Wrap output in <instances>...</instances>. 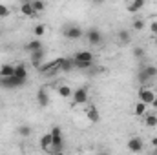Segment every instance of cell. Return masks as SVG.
<instances>
[{
    "label": "cell",
    "instance_id": "cell-19",
    "mask_svg": "<svg viewBox=\"0 0 157 155\" xmlns=\"http://www.w3.org/2000/svg\"><path fill=\"white\" fill-rule=\"evenodd\" d=\"M40 49H44V47H42V42L39 39H35V40H31V42L26 44V51H29V53H37Z\"/></svg>",
    "mask_w": 157,
    "mask_h": 155
},
{
    "label": "cell",
    "instance_id": "cell-15",
    "mask_svg": "<svg viewBox=\"0 0 157 155\" xmlns=\"http://www.w3.org/2000/svg\"><path fill=\"white\" fill-rule=\"evenodd\" d=\"M15 77L22 78V80H26V78H28V66H26L24 62H20V64H17V66H15Z\"/></svg>",
    "mask_w": 157,
    "mask_h": 155
},
{
    "label": "cell",
    "instance_id": "cell-29",
    "mask_svg": "<svg viewBox=\"0 0 157 155\" xmlns=\"http://www.w3.org/2000/svg\"><path fill=\"white\" fill-rule=\"evenodd\" d=\"M11 15V9L7 7V6H4V4H0V18H7Z\"/></svg>",
    "mask_w": 157,
    "mask_h": 155
},
{
    "label": "cell",
    "instance_id": "cell-2",
    "mask_svg": "<svg viewBox=\"0 0 157 155\" xmlns=\"http://www.w3.org/2000/svg\"><path fill=\"white\" fill-rule=\"evenodd\" d=\"M155 97H157L155 91L150 89V88H141L137 91V100L143 102V104H146V106H152V102L155 100Z\"/></svg>",
    "mask_w": 157,
    "mask_h": 155
},
{
    "label": "cell",
    "instance_id": "cell-13",
    "mask_svg": "<svg viewBox=\"0 0 157 155\" xmlns=\"http://www.w3.org/2000/svg\"><path fill=\"white\" fill-rule=\"evenodd\" d=\"M9 77H15V66L2 64L0 66V78H9Z\"/></svg>",
    "mask_w": 157,
    "mask_h": 155
},
{
    "label": "cell",
    "instance_id": "cell-23",
    "mask_svg": "<svg viewBox=\"0 0 157 155\" xmlns=\"http://www.w3.org/2000/svg\"><path fill=\"white\" fill-rule=\"evenodd\" d=\"M17 131H18L20 137H29V135H31V126H29V124H20Z\"/></svg>",
    "mask_w": 157,
    "mask_h": 155
},
{
    "label": "cell",
    "instance_id": "cell-34",
    "mask_svg": "<svg viewBox=\"0 0 157 155\" xmlns=\"http://www.w3.org/2000/svg\"><path fill=\"white\" fill-rule=\"evenodd\" d=\"M152 108H155V110H157V97H155V100L152 102Z\"/></svg>",
    "mask_w": 157,
    "mask_h": 155
},
{
    "label": "cell",
    "instance_id": "cell-33",
    "mask_svg": "<svg viewBox=\"0 0 157 155\" xmlns=\"http://www.w3.org/2000/svg\"><path fill=\"white\" fill-rule=\"evenodd\" d=\"M152 146H155V148H157V137H154V139H152Z\"/></svg>",
    "mask_w": 157,
    "mask_h": 155
},
{
    "label": "cell",
    "instance_id": "cell-30",
    "mask_svg": "<svg viewBox=\"0 0 157 155\" xmlns=\"http://www.w3.org/2000/svg\"><path fill=\"white\" fill-rule=\"evenodd\" d=\"M93 64H88V62H75V70H90Z\"/></svg>",
    "mask_w": 157,
    "mask_h": 155
},
{
    "label": "cell",
    "instance_id": "cell-24",
    "mask_svg": "<svg viewBox=\"0 0 157 155\" xmlns=\"http://www.w3.org/2000/svg\"><path fill=\"white\" fill-rule=\"evenodd\" d=\"M31 6H33V11H35V15L39 17V13H42L44 9H46V4L44 2H40V0H33L31 2Z\"/></svg>",
    "mask_w": 157,
    "mask_h": 155
},
{
    "label": "cell",
    "instance_id": "cell-8",
    "mask_svg": "<svg viewBox=\"0 0 157 155\" xmlns=\"http://www.w3.org/2000/svg\"><path fill=\"white\" fill-rule=\"evenodd\" d=\"M62 33H64V37L70 40H78L84 33H82V29L78 28V26H68V28H64L62 29Z\"/></svg>",
    "mask_w": 157,
    "mask_h": 155
},
{
    "label": "cell",
    "instance_id": "cell-27",
    "mask_svg": "<svg viewBox=\"0 0 157 155\" xmlns=\"http://www.w3.org/2000/svg\"><path fill=\"white\" fill-rule=\"evenodd\" d=\"M46 33V26L44 24H35V28H33V35L39 39V37H42Z\"/></svg>",
    "mask_w": 157,
    "mask_h": 155
},
{
    "label": "cell",
    "instance_id": "cell-3",
    "mask_svg": "<svg viewBox=\"0 0 157 155\" xmlns=\"http://www.w3.org/2000/svg\"><path fill=\"white\" fill-rule=\"evenodd\" d=\"M26 84V80L17 77H9V78H0V86L4 89H17V88H22Z\"/></svg>",
    "mask_w": 157,
    "mask_h": 155
},
{
    "label": "cell",
    "instance_id": "cell-10",
    "mask_svg": "<svg viewBox=\"0 0 157 155\" xmlns=\"http://www.w3.org/2000/svg\"><path fill=\"white\" fill-rule=\"evenodd\" d=\"M40 150L42 152H48V153H51V146H53V137H51V133L48 131V133H44L42 137H40Z\"/></svg>",
    "mask_w": 157,
    "mask_h": 155
},
{
    "label": "cell",
    "instance_id": "cell-28",
    "mask_svg": "<svg viewBox=\"0 0 157 155\" xmlns=\"http://www.w3.org/2000/svg\"><path fill=\"white\" fill-rule=\"evenodd\" d=\"M133 29H137V31H143L144 29V20L143 18H133Z\"/></svg>",
    "mask_w": 157,
    "mask_h": 155
},
{
    "label": "cell",
    "instance_id": "cell-5",
    "mask_svg": "<svg viewBox=\"0 0 157 155\" xmlns=\"http://www.w3.org/2000/svg\"><path fill=\"white\" fill-rule=\"evenodd\" d=\"M88 88H77V89H73V95H71V99H73V104H86L88 102Z\"/></svg>",
    "mask_w": 157,
    "mask_h": 155
},
{
    "label": "cell",
    "instance_id": "cell-31",
    "mask_svg": "<svg viewBox=\"0 0 157 155\" xmlns=\"http://www.w3.org/2000/svg\"><path fill=\"white\" fill-rule=\"evenodd\" d=\"M137 78H139V82H141V84H144V82H148V80H150V78L144 75V71H143V70L137 73Z\"/></svg>",
    "mask_w": 157,
    "mask_h": 155
},
{
    "label": "cell",
    "instance_id": "cell-25",
    "mask_svg": "<svg viewBox=\"0 0 157 155\" xmlns=\"http://www.w3.org/2000/svg\"><path fill=\"white\" fill-rule=\"evenodd\" d=\"M144 55H146L144 47H141V46H135V47H133V57H135L137 60H143V59H144Z\"/></svg>",
    "mask_w": 157,
    "mask_h": 155
},
{
    "label": "cell",
    "instance_id": "cell-36",
    "mask_svg": "<svg viewBox=\"0 0 157 155\" xmlns=\"http://www.w3.org/2000/svg\"><path fill=\"white\" fill-rule=\"evenodd\" d=\"M95 155H110L108 152H99V153H95Z\"/></svg>",
    "mask_w": 157,
    "mask_h": 155
},
{
    "label": "cell",
    "instance_id": "cell-32",
    "mask_svg": "<svg viewBox=\"0 0 157 155\" xmlns=\"http://www.w3.org/2000/svg\"><path fill=\"white\" fill-rule=\"evenodd\" d=\"M150 31H152V35H157V20H154L150 24Z\"/></svg>",
    "mask_w": 157,
    "mask_h": 155
},
{
    "label": "cell",
    "instance_id": "cell-11",
    "mask_svg": "<svg viewBox=\"0 0 157 155\" xmlns=\"http://www.w3.org/2000/svg\"><path fill=\"white\" fill-rule=\"evenodd\" d=\"M37 102H39L40 108H46V106H49V95H48L46 88H40L39 91H37Z\"/></svg>",
    "mask_w": 157,
    "mask_h": 155
},
{
    "label": "cell",
    "instance_id": "cell-16",
    "mask_svg": "<svg viewBox=\"0 0 157 155\" xmlns=\"http://www.w3.org/2000/svg\"><path fill=\"white\" fill-rule=\"evenodd\" d=\"M86 117H88L90 122H99V120H101V113H99L97 106H90L88 112H86Z\"/></svg>",
    "mask_w": 157,
    "mask_h": 155
},
{
    "label": "cell",
    "instance_id": "cell-18",
    "mask_svg": "<svg viewBox=\"0 0 157 155\" xmlns=\"http://www.w3.org/2000/svg\"><path fill=\"white\" fill-rule=\"evenodd\" d=\"M57 93H59V97H62V99H70V97L73 95V89H71L68 84H60V86L57 88Z\"/></svg>",
    "mask_w": 157,
    "mask_h": 155
},
{
    "label": "cell",
    "instance_id": "cell-40",
    "mask_svg": "<svg viewBox=\"0 0 157 155\" xmlns=\"http://www.w3.org/2000/svg\"><path fill=\"white\" fill-rule=\"evenodd\" d=\"M155 59H157V57H155Z\"/></svg>",
    "mask_w": 157,
    "mask_h": 155
},
{
    "label": "cell",
    "instance_id": "cell-9",
    "mask_svg": "<svg viewBox=\"0 0 157 155\" xmlns=\"http://www.w3.org/2000/svg\"><path fill=\"white\" fill-rule=\"evenodd\" d=\"M93 53L90 51V49H80L75 53V57H73V60L75 62H88V64H93Z\"/></svg>",
    "mask_w": 157,
    "mask_h": 155
},
{
    "label": "cell",
    "instance_id": "cell-39",
    "mask_svg": "<svg viewBox=\"0 0 157 155\" xmlns=\"http://www.w3.org/2000/svg\"><path fill=\"white\" fill-rule=\"evenodd\" d=\"M155 152H157V148H155Z\"/></svg>",
    "mask_w": 157,
    "mask_h": 155
},
{
    "label": "cell",
    "instance_id": "cell-38",
    "mask_svg": "<svg viewBox=\"0 0 157 155\" xmlns=\"http://www.w3.org/2000/svg\"><path fill=\"white\" fill-rule=\"evenodd\" d=\"M0 35H2V29H0Z\"/></svg>",
    "mask_w": 157,
    "mask_h": 155
},
{
    "label": "cell",
    "instance_id": "cell-35",
    "mask_svg": "<svg viewBox=\"0 0 157 155\" xmlns=\"http://www.w3.org/2000/svg\"><path fill=\"white\" fill-rule=\"evenodd\" d=\"M51 155H66L64 152H55V153H51Z\"/></svg>",
    "mask_w": 157,
    "mask_h": 155
},
{
    "label": "cell",
    "instance_id": "cell-7",
    "mask_svg": "<svg viewBox=\"0 0 157 155\" xmlns=\"http://www.w3.org/2000/svg\"><path fill=\"white\" fill-rule=\"evenodd\" d=\"M86 39H88V42H90L91 46H101V44H102V33H101L97 28H91V29H88Z\"/></svg>",
    "mask_w": 157,
    "mask_h": 155
},
{
    "label": "cell",
    "instance_id": "cell-17",
    "mask_svg": "<svg viewBox=\"0 0 157 155\" xmlns=\"http://www.w3.org/2000/svg\"><path fill=\"white\" fill-rule=\"evenodd\" d=\"M20 15H24V17H37L35 11H33L31 2H22L20 4Z\"/></svg>",
    "mask_w": 157,
    "mask_h": 155
},
{
    "label": "cell",
    "instance_id": "cell-20",
    "mask_svg": "<svg viewBox=\"0 0 157 155\" xmlns=\"http://www.w3.org/2000/svg\"><path fill=\"white\" fill-rule=\"evenodd\" d=\"M119 42H121L122 46H128V44L132 42V33H130L128 29H121V31H119Z\"/></svg>",
    "mask_w": 157,
    "mask_h": 155
},
{
    "label": "cell",
    "instance_id": "cell-14",
    "mask_svg": "<svg viewBox=\"0 0 157 155\" xmlns=\"http://www.w3.org/2000/svg\"><path fill=\"white\" fill-rule=\"evenodd\" d=\"M143 7H144V0H132V2L126 4V9L130 13H139Z\"/></svg>",
    "mask_w": 157,
    "mask_h": 155
},
{
    "label": "cell",
    "instance_id": "cell-12",
    "mask_svg": "<svg viewBox=\"0 0 157 155\" xmlns=\"http://www.w3.org/2000/svg\"><path fill=\"white\" fill-rule=\"evenodd\" d=\"M44 57H46V51H44V49H40V51H37V53H31V64H33L37 70L42 66Z\"/></svg>",
    "mask_w": 157,
    "mask_h": 155
},
{
    "label": "cell",
    "instance_id": "cell-4",
    "mask_svg": "<svg viewBox=\"0 0 157 155\" xmlns=\"http://www.w3.org/2000/svg\"><path fill=\"white\" fill-rule=\"evenodd\" d=\"M126 148H128V152H132V153H141V152L144 150V142H143L141 137H132V139L126 142Z\"/></svg>",
    "mask_w": 157,
    "mask_h": 155
},
{
    "label": "cell",
    "instance_id": "cell-37",
    "mask_svg": "<svg viewBox=\"0 0 157 155\" xmlns=\"http://www.w3.org/2000/svg\"><path fill=\"white\" fill-rule=\"evenodd\" d=\"M152 155H157V152H154V153H152Z\"/></svg>",
    "mask_w": 157,
    "mask_h": 155
},
{
    "label": "cell",
    "instance_id": "cell-26",
    "mask_svg": "<svg viewBox=\"0 0 157 155\" xmlns=\"http://www.w3.org/2000/svg\"><path fill=\"white\" fill-rule=\"evenodd\" d=\"M143 71H144V75H146L148 78L157 77V68L155 66H146V68H143Z\"/></svg>",
    "mask_w": 157,
    "mask_h": 155
},
{
    "label": "cell",
    "instance_id": "cell-6",
    "mask_svg": "<svg viewBox=\"0 0 157 155\" xmlns=\"http://www.w3.org/2000/svg\"><path fill=\"white\" fill-rule=\"evenodd\" d=\"M71 70H75V60H73V57H60V59H59V71L68 73V71H71Z\"/></svg>",
    "mask_w": 157,
    "mask_h": 155
},
{
    "label": "cell",
    "instance_id": "cell-1",
    "mask_svg": "<svg viewBox=\"0 0 157 155\" xmlns=\"http://www.w3.org/2000/svg\"><path fill=\"white\" fill-rule=\"evenodd\" d=\"M51 137H53V146H51V153L55 152H64V139H62V130L60 126H53L49 130Z\"/></svg>",
    "mask_w": 157,
    "mask_h": 155
},
{
    "label": "cell",
    "instance_id": "cell-22",
    "mask_svg": "<svg viewBox=\"0 0 157 155\" xmlns=\"http://www.w3.org/2000/svg\"><path fill=\"white\" fill-rule=\"evenodd\" d=\"M144 124H146L148 128H155L157 126V115L155 113H146V115H144Z\"/></svg>",
    "mask_w": 157,
    "mask_h": 155
},
{
    "label": "cell",
    "instance_id": "cell-21",
    "mask_svg": "<svg viewBox=\"0 0 157 155\" xmlns=\"http://www.w3.org/2000/svg\"><path fill=\"white\" fill-rule=\"evenodd\" d=\"M146 110H148V106H146V104L137 102V104H135V108H133V113H135V117H144V115H146Z\"/></svg>",
    "mask_w": 157,
    "mask_h": 155
}]
</instances>
